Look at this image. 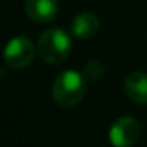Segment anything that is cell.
Listing matches in <instances>:
<instances>
[{
	"instance_id": "obj_3",
	"label": "cell",
	"mask_w": 147,
	"mask_h": 147,
	"mask_svg": "<svg viewBox=\"0 0 147 147\" xmlns=\"http://www.w3.org/2000/svg\"><path fill=\"white\" fill-rule=\"evenodd\" d=\"M35 46L26 36L10 40L5 48V62L11 70H22L32 63L35 57Z\"/></svg>"
},
{
	"instance_id": "obj_5",
	"label": "cell",
	"mask_w": 147,
	"mask_h": 147,
	"mask_svg": "<svg viewBox=\"0 0 147 147\" xmlns=\"http://www.w3.org/2000/svg\"><path fill=\"white\" fill-rule=\"evenodd\" d=\"M24 10L33 22L46 24L55 18L59 3L57 0H24Z\"/></svg>"
},
{
	"instance_id": "obj_6",
	"label": "cell",
	"mask_w": 147,
	"mask_h": 147,
	"mask_svg": "<svg viewBox=\"0 0 147 147\" xmlns=\"http://www.w3.org/2000/svg\"><path fill=\"white\" fill-rule=\"evenodd\" d=\"M125 93L134 103L147 105V73L133 71L125 79Z\"/></svg>"
},
{
	"instance_id": "obj_1",
	"label": "cell",
	"mask_w": 147,
	"mask_h": 147,
	"mask_svg": "<svg viewBox=\"0 0 147 147\" xmlns=\"http://www.w3.org/2000/svg\"><path fill=\"white\" fill-rule=\"evenodd\" d=\"M87 92V79L74 70H67L55 78L52 84V98L60 108H73Z\"/></svg>"
},
{
	"instance_id": "obj_4",
	"label": "cell",
	"mask_w": 147,
	"mask_h": 147,
	"mask_svg": "<svg viewBox=\"0 0 147 147\" xmlns=\"http://www.w3.org/2000/svg\"><path fill=\"white\" fill-rule=\"evenodd\" d=\"M141 127L139 122L133 117H120L112 123L109 130V141L112 146L130 147L139 139Z\"/></svg>"
},
{
	"instance_id": "obj_7",
	"label": "cell",
	"mask_w": 147,
	"mask_h": 147,
	"mask_svg": "<svg viewBox=\"0 0 147 147\" xmlns=\"http://www.w3.org/2000/svg\"><path fill=\"white\" fill-rule=\"evenodd\" d=\"M100 29V21L93 13H81L71 22V33L79 40L92 38Z\"/></svg>"
},
{
	"instance_id": "obj_2",
	"label": "cell",
	"mask_w": 147,
	"mask_h": 147,
	"mask_svg": "<svg viewBox=\"0 0 147 147\" xmlns=\"http://www.w3.org/2000/svg\"><path fill=\"white\" fill-rule=\"evenodd\" d=\"M71 52V38L60 29H49L38 40V55L46 63H62Z\"/></svg>"
},
{
	"instance_id": "obj_8",
	"label": "cell",
	"mask_w": 147,
	"mask_h": 147,
	"mask_svg": "<svg viewBox=\"0 0 147 147\" xmlns=\"http://www.w3.org/2000/svg\"><path fill=\"white\" fill-rule=\"evenodd\" d=\"M86 74L89 78V81H96L105 74V67L100 62H98V65H96V62H95V65H93V62H90L89 65H86Z\"/></svg>"
}]
</instances>
